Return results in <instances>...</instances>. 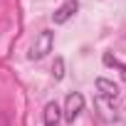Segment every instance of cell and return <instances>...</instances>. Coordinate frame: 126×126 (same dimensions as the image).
<instances>
[{"label":"cell","mask_w":126,"mask_h":126,"mask_svg":"<svg viewBox=\"0 0 126 126\" xmlns=\"http://www.w3.org/2000/svg\"><path fill=\"white\" fill-rule=\"evenodd\" d=\"M52 45H54V32L42 30V32L35 37L32 47H30V59H42L47 52H52Z\"/></svg>","instance_id":"1"},{"label":"cell","mask_w":126,"mask_h":126,"mask_svg":"<svg viewBox=\"0 0 126 126\" xmlns=\"http://www.w3.org/2000/svg\"><path fill=\"white\" fill-rule=\"evenodd\" d=\"M82 109H84V96H82L79 92L69 94L67 101H64V119H67V121H74V119L82 114Z\"/></svg>","instance_id":"2"},{"label":"cell","mask_w":126,"mask_h":126,"mask_svg":"<svg viewBox=\"0 0 126 126\" xmlns=\"http://www.w3.org/2000/svg\"><path fill=\"white\" fill-rule=\"evenodd\" d=\"M77 10H79V3H77V0H67V3H62V5L54 10V15H52L54 25H64L69 17H74Z\"/></svg>","instance_id":"3"},{"label":"cell","mask_w":126,"mask_h":126,"mask_svg":"<svg viewBox=\"0 0 126 126\" xmlns=\"http://www.w3.org/2000/svg\"><path fill=\"white\" fill-rule=\"evenodd\" d=\"M62 119V109L57 106V101H49L45 106V126H57Z\"/></svg>","instance_id":"4"},{"label":"cell","mask_w":126,"mask_h":126,"mask_svg":"<svg viewBox=\"0 0 126 126\" xmlns=\"http://www.w3.org/2000/svg\"><path fill=\"white\" fill-rule=\"evenodd\" d=\"M96 89H99V92H101V94H104L106 99H111V101H114V99L119 96V87H116L114 82L104 79V77H99V79H96Z\"/></svg>","instance_id":"5"},{"label":"cell","mask_w":126,"mask_h":126,"mask_svg":"<svg viewBox=\"0 0 126 126\" xmlns=\"http://www.w3.org/2000/svg\"><path fill=\"white\" fill-rule=\"evenodd\" d=\"M104 64H106V67H116V69L121 72V77L126 79V64H121V62H119L116 57H111V54H104Z\"/></svg>","instance_id":"6"},{"label":"cell","mask_w":126,"mask_h":126,"mask_svg":"<svg viewBox=\"0 0 126 126\" xmlns=\"http://www.w3.org/2000/svg\"><path fill=\"white\" fill-rule=\"evenodd\" d=\"M52 74H54V79H62V77H64V59H62V57H57V59H54Z\"/></svg>","instance_id":"7"}]
</instances>
